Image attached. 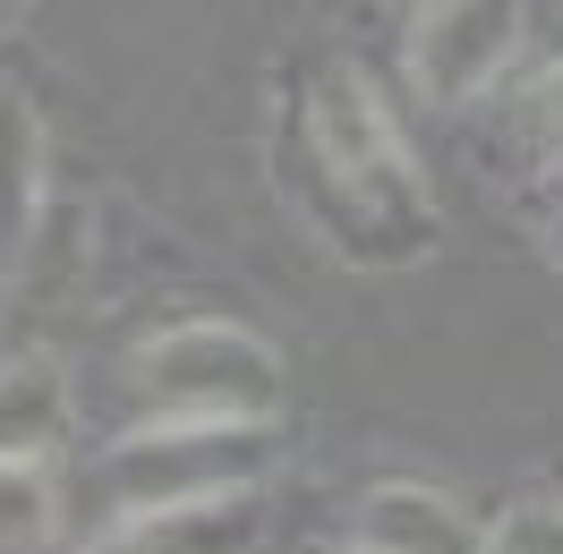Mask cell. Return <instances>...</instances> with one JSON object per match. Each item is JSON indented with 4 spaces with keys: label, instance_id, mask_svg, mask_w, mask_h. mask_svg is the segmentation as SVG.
I'll return each mask as SVG.
<instances>
[{
    "label": "cell",
    "instance_id": "cell-4",
    "mask_svg": "<svg viewBox=\"0 0 563 554\" xmlns=\"http://www.w3.org/2000/svg\"><path fill=\"white\" fill-rule=\"evenodd\" d=\"M521 35H529V0H419L410 9V86L435 111L478 103L487 86H504Z\"/></svg>",
    "mask_w": 563,
    "mask_h": 554
},
{
    "label": "cell",
    "instance_id": "cell-6",
    "mask_svg": "<svg viewBox=\"0 0 563 554\" xmlns=\"http://www.w3.org/2000/svg\"><path fill=\"white\" fill-rule=\"evenodd\" d=\"M358 546L376 554H487V529H470V512H461L453 495H435V486H367L358 495Z\"/></svg>",
    "mask_w": 563,
    "mask_h": 554
},
{
    "label": "cell",
    "instance_id": "cell-2",
    "mask_svg": "<svg viewBox=\"0 0 563 554\" xmlns=\"http://www.w3.org/2000/svg\"><path fill=\"white\" fill-rule=\"evenodd\" d=\"M129 384L154 418L179 426H265L282 410V350L240 315H179L145 333L129 358Z\"/></svg>",
    "mask_w": 563,
    "mask_h": 554
},
{
    "label": "cell",
    "instance_id": "cell-8",
    "mask_svg": "<svg viewBox=\"0 0 563 554\" xmlns=\"http://www.w3.org/2000/svg\"><path fill=\"white\" fill-rule=\"evenodd\" d=\"M0 478H9V554H43L52 529H60V512H69V495L52 503L43 461H0Z\"/></svg>",
    "mask_w": 563,
    "mask_h": 554
},
{
    "label": "cell",
    "instance_id": "cell-5",
    "mask_svg": "<svg viewBox=\"0 0 563 554\" xmlns=\"http://www.w3.org/2000/svg\"><path fill=\"white\" fill-rule=\"evenodd\" d=\"M256 538H265V503H256V486H240V495H206V503L129 512L77 554H256Z\"/></svg>",
    "mask_w": 563,
    "mask_h": 554
},
{
    "label": "cell",
    "instance_id": "cell-1",
    "mask_svg": "<svg viewBox=\"0 0 563 554\" xmlns=\"http://www.w3.org/2000/svg\"><path fill=\"white\" fill-rule=\"evenodd\" d=\"M282 179H290V206L308 213V231L342 247L351 265H419L435 247L427 179L393 129L385 95L358 69L308 77V95L290 103V129H282Z\"/></svg>",
    "mask_w": 563,
    "mask_h": 554
},
{
    "label": "cell",
    "instance_id": "cell-7",
    "mask_svg": "<svg viewBox=\"0 0 563 554\" xmlns=\"http://www.w3.org/2000/svg\"><path fill=\"white\" fill-rule=\"evenodd\" d=\"M52 444H69V358L26 342L0 367V461H43Z\"/></svg>",
    "mask_w": 563,
    "mask_h": 554
},
{
    "label": "cell",
    "instance_id": "cell-11",
    "mask_svg": "<svg viewBox=\"0 0 563 554\" xmlns=\"http://www.w3.org/2000/svg\"><path fill=\"white\" fill-rule=\"evenodd\" d=\"M547 95H563V60L547 69ZM529 111H538V103H529ZM521 129H529V137H547V154L563 145V120H555V111H547V120H521Z\"/></svg>",
    "mask_w": 563,
    "mask_h": 554
},
{
    "label": "cell",
    "instance_id": "cell-3",
    "mask_svg": "<svg viewBox=\"0 0 563 554\" xmlns=\"http://www.w3.org/2000/svg\"><path fill=\"white\" fill-rule=\"evenodd\" d=\"M256 469H265V426H179V418H154L137 444H120L103 461L111 520L240 495V486H256Z\"/></svg>",
    "mask_w": 563,
    "mask_h": 554
},
{
    "label": "cell",
    "instance_id": "cell-10",
    "mask_svg": "<svg viewBox=\"0 0 563 554\" xmlns=\"http://www.w3.org/2000/svg\"><path fill=\"white\" fill-rule=\"evenodd\" d=\"M487 554H563V503L555 495H529L512 512L487 520Z\"/></svg>",
    "mask_w": 563,
    "mask_h": 554
},
{
    "label": "cell",
    "instance_id": "cell-12",
    "mask_svg": "<svg viewBox=\"0 0 563 554\" xmlns=\"http://www.w3.org/2000/svg\"><path fill=\"white\" fill-rule=\"evenodd\" d=\"M351 554H376V546H358V538H351Z\"/></svg>",
    "mask_w": 563,
    "mask_h": 554
},
{
    "label": "cell",
    "instance_id": "cell-9",
    "mask_svg": "<svg viewBox=\"0 0 563 554\" xmlns=\"http://www.w3.org/2000/svg\"><path fill=\"white\" fill-rule=\"evenodd\" d=\"M9 120H18V231H35L43 213H52V163H43V111L26 103V86L9 95Z\"/></svg>",
    "mask_w": 563,
    "mask_h": 554
}]
</instances>
